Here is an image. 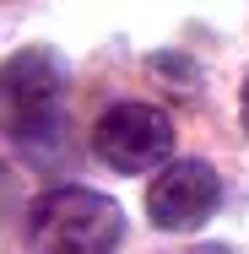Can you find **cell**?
<instances>
[{"instance_id": "cell-3", "label": "cell", "mask_w": 249, "mask_h": 254, "mask_svg": "<svg viewBox=\"0 0 249 254\" xmlns=\"http://www.w3.org/2000/svg\"><path fill=\"white\" fill-rule=\"evenodd\" d=\"M92 157L114 173H157L173 162V119L152 103H114L92 125Z\"/></svg>"}, {"instance_id": "cell-5", "label": "cell", "mask_w": 249, "mask_h": 254, "mask_svg": "<svg viewBox=\"0 0 249 254\" xmlns=\"http://www.w3.org/2000/svg\"><path fill=\"white\" fill-rule=\"evenodd\" d=\"M239 119H244V135H249V81H244V92H239Z\"/></svg>"}, {"instance_id": "cell-4", "label": "cell", "mask_w": 249, "mask_h": 254, "mask_svg": "<svg viewBox=\"0 0 249 254\" xmlns=\"http://www.w3.org/2000/svg\"><path fill=\"white\" fill-rule=\"evenodd\" d=\"M217 205H222V179L200 157H179L157 168V179L147 184V216L163 233H195L200 222L217 216Z\"/></svg>"}, {"instance_id": "cell-1", "label": "cell", "mask_w": 249, "mask_h": 254, "mask_svg": "<svg viewBox=\"0 0 249 254\" xmlns=\"http://www.w3.org/2000/svg\"><path fill=\"white\" fill-rule=\"evenodd\" d=\"M65 65L49 49H22L5 60V130L22 152L49 157L65 141Z\"/></svg>"}, {"instance_id": "cell-2", "label": "cell", "mask_w": 249, "mask_h": 254, "mask_svg": "<svg viewBox=\"0 0 249 254\" xmlns=\"http://www.w3.org/2000/svg\"><path fill=\"white\" fill-rule=\"evenodd\" d=\"M27 233L44 254H114L125 238V211L82 184H60L33 200Z\"/></svg>"}]
</instances>
